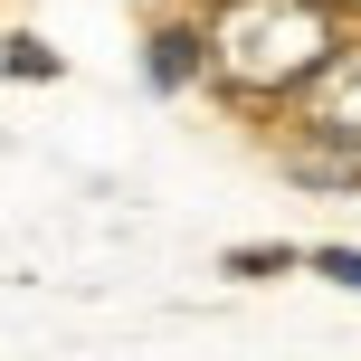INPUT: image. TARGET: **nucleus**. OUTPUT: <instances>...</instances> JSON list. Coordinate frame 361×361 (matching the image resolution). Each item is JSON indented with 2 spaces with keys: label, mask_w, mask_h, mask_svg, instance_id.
<instances>
[{
  "label": "nucleus",
  "mask_w": 361,
  "mask_h": 361,
  "mask_svg": "<svg viewBox=\"0 0 361 361\" xmlns=\"http://www.w3.org/2000/svg\"><path fill=\"white\" fill-rule=\"evenodd\" d=\"M209 86L247 95V105H286L314 86L333 48H343V19L333 0H209Z\"/></svg>",
  "instance_id": "f257e3e1"
},
{
  "label": "nucleus",
  "mask_w": 361,
  "mask_h": 361,
  "mask_svg": "<svg viewBox=\"0 0 361 361\" xmlns=\"http://www.w3.org/2000/svg\"><path fill=\"white\" fill-rule=\"evenodd\" d=\"M305 105V133H324V143H352L361 152V38H343V48L314 67V86L295 95Z\"/></svg>",
  "instance_id": "f03ea898"
},
{
  "label": "nucleus",
  "mask_w": 361,
  "mask_h": 361,
  "mask_svg": "<svg viewBox=\"0 0 361 361\" xmlns=\"http://www.w3.org/2000/svg\"><path fill=\"white\" fill-rule=\"evenodd\" d=\"M190 76H209V29H152V86L180 95Z\"/></svg>",
  "instance_id": "7ed1b4c3"
},
{
  "label": "nucleus",
  "mask_w": 361,
  "mask_h": 361,
  "mask_svg": "<svg viewBox=\"0 0 361 361\" xmlns=\"http://www.w3.org/2000/svg\"><path fill=\"white\" fill-rule=\"evenodd\" d=\"M295 247H228V276H286Z\"/></svg>",
  "instance_id": "20e7f679"
},
{
  "label": "nucleus",
  "mask_w": 361,
  "mask_h": 361,
  "mask_svg": "<svg viewBox=\"0 0 361 361\" xmlns=\"http://www.w3.org/2000/svg\"><path fill=\"white\" fill-rule=\"evenodd\" d=\"M314 267H324L333 286H352V295H361V247H314Z\"/></svg>",
  "instance_id": "39448f33"
},
{
  "label": "nucleus",
  "mask_w": 361,
  "mask_h": 361,
  "mask_svg": "<svg viewBox=\"0 0 361 361\" xmlns=\"http://www.w3.org/2000/svg\"><path fill=\"white\" fill-rule=\"evenodd\" d=\"M10 76H57V57L38 48V38H10Z\"/></svg>",
  "instance_id": "423d86ee"
}]
</instances>
